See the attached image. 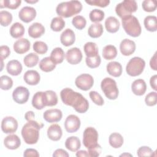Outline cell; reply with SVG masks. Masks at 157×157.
<instances>
[{"mask_svg":"<svg viewBox=\"0 0 157 157\" xmlns=\"http://www.w3.org/2000/svg\"><path fill=\"white\" fill-rule=\"evenodd\" d=\"M13 47L17 53L23 54L29 50L30 42L26 38H21L15 42Z\"/></svg>","mask_w":157,"mask_h":157,"instance_id":"ac0fdd59","label":"cell"},{"mask_svg":"<svg viewBox=\"0 0 157 157\" xmlns=\"http://www.w3.org/2000/svg\"><path fill=\"white\" fill-rule=\"evenodd\" d=\"M23 79L29 85H36L40 82V76L37 71L35 70H28L24 74Z\"/></svg>","mask_w":157,"mask_h":157,"instance_id":"7402d4cb","label":"cell"},{"mask_svg":"<svg viewBox=\"0 0 157 157\" xmlns=\"http://www.w3.org/2000/svg\"><path fill=\"white\" fill-rule=\"evenodd\" d=\"M156 80H157V75L155 74L151 77L150 79V83L151 87L155 90H157V84H156Z\"/></svg>","mask_w":157,"mask_h":157,"instance_id":"680465c9","label":"cell"},{"mask_svg":"<svg viewBox=\"0 0 157 157\" xmlns=\"http://www.w3.org/2000/svg\"><path fill=\"white\" fill-rule=\"evenodd\" d=\"M107 71L110 75L118 77L122 74V66L121 64L117 61H111L107 64Z\"/></svg>","mask_w":157,"mask_h":157,"instance_id":"4316f807","label":"cell"},{"mask_svg":"<svg viewBox=\"0 0 157 157\" xmlns=\"http://www.w3.org/2000/svg\"><path fill=\"white\" fill-rule=\"evenodd\" d=\"M64 52L61 47L55 48L50 53V58L55 64L61 63L64 59Z\"/></svg>","mask_w":157,"mask_h":157,"instance_id":"836d02e7","label":"cell"},{"mask_svg":"<svg viewBox=\"0 0 157 157\" xmlns=\"http://www.w3.org/2000/svg\"><path fill=\"white\" fill-rule=\"evenodd\" d=\"M82 53L81 50L77 47L69 49L66 53V59L71 64H77L80 63L82 59Z\"/></svg>","mask_w":157,"mask_h":157,"instance_id":"4fadbf2b","label":"cell"},{"mask_svg":"<svg viewBox=\"0 0 157 157\" xmlns=\"http://www.w3.org/2000/svg\"><path fill=\"white\" fill-rule=\"evenodd\" d=\"M12 21V15L7 10L0 12V23L2 26H9Z\"/></svg>","mask_w":157,"mask_h":157,"instance_id":"b9f144b4","label":"cell"},{"mask_svg":"<svg viewBox=\"0 0 157 157\" xmlns=\"http://www.w3.org/2000/svg\"><path fill=\"white\" fill-rule=\"evenodd\" d=\"M66 148L73 152L77 151L81 147V142L80 139L76 136H71L65 141Z\"/></svg>","mask_w":157,"mask_h":157,"instance_id":"83f0119b","label":"cell"},{"mask_svg":"<svg viewBox=\"0 0 157 157\" xmlns=\"http://www.w3.org/2000/svg\"><path fill=\"white\" fill-rule=\"evenodd\" d=\"M23 156L25 157H29V156H34V157H39V154L38 151L34 148H27L25 150Z\"/></svg>","mask_w":157,"mask_h":157,"instance_id":"11a10c76","label":"cell"},{"mask_svg":"<svg viewBox=\"0 0 157 157\" xmlns=\"http://www.w3.org/2000/svg\"><path fill=\"white\" fill-rule=\"evenodd\" d=\"M33 50L37 53L43 55L47 53L48 46L44 42L36 41L33 44Z\"/></svg>","mask_w":157,"mask_h":157,"instance_id":"ee69618b","label":"cell"},{"mask_svg":"<svg viewBox=\"0 0 157 157\" xmlns=\"http://www.w3.org/2000/svg\"><path fill=\"white\" fill-rule=\"evenodd\" d=\"M145 67V61L140 57L135 56L128 61L126 66V71L129 75L136 77L142 73Z\"/></svg>","mask_w":157,"mask_h":157,"instance_id":"52a82bcc","label":"cell"},{"mask_svg":"<svg viewBox=\"0 0 157 157\" xmlns=\"http://www.w3.org/2000/svg\"><path fill=\"white\" fill-rule=\"evenodd\" d=\"M25 1L28 3H29V4H34V3L38 2L37 0H36V1H34V0H33V1H27V0H26Z\"/></svg>","mask_w":157,"mask_h":157,"instance_id":"6125c7cd","label":"cell"},{"mask_svg":"<svg viewBox=\"0 0 157 157\" xmlns=\"http://www.w3.org/2000/svg\"><path fill=\"white\" fill-rule=\"evenodd\" d=\"M103 33V26L99 23H95L90 25L88 29V35L92 38H98Z\"/></svg>","mask_w":157,"mask_h":157,"instance_id":"4dcf8cb0","label":"cell"},{"mask_svg":"<svg viewBox=\"0 0 157 157\" xmlns=\"http://www.w3.org/2000/svg\"><path fill=\"white\" fill-rule=\"evenodd\" d=\"M89 96L91 99V101L96 105L101 106L104 104V101L102 97L100 94H99L97 91H91L89 93Z\"/></svg>","mask_w":157,"mask_h":157,"instance_id":"c3c4849f","label":"cell"},{"mask_svg":"<svg viewBox=\"0 0 157 157\" xmlns=\"http://www.w3.org/2000/svg\"><path fill=\"white\" fill-rule=\"evenodd\" d=\"M4 145L10 150L17 149L21 145V140L20 137L15 134H10L4 139Z\"/></svg>","mask_w":157,"mask_h":157,"instance_id":"d6986e66","label":"cell"},{"mask_svg":"<svg viewBox=\"0 0 157 157\" xmlns=\"http://www.w3.org/2000/svg\"><path fill=\"white\" fill-rule=\"evenodd\" d=\"M9 32L12 37L15 39L20 38L25 34V28L21 23L16 22L11 26Z\"/></svg>","mask_w":157,"mask_h":157,"instance_id":"f546056e","label":"cell"},{"mask_svg":"<svg viewBox=\"0 0 157 157\" xmlns=\"http://www.w3.org/2000/svg\"><path fill=\"white\" fill-rule=\"evenodd\" d=\"M82 9V4L78 1H69L59 3L56 8V12L59 17L69 18L79 13Z\"/></svg>","mask_w":157,"mask_h":157,"instance_id":"3957f363","label":"cell"},{"mask_svg":"<svg viewBox=\"0 0 157 157\" xmlns=\"http://www.w3.org/2000/svg\"><path fill=\"white\" fill-rule=\"evenodd\" d=\"M0 86L3 90H9L13 86L12 79L7 75H2L0 78Z\"/></svg>","mask_w":157,"mask_h":157,"instance_id":"f6af8a7d","label":"cell"},{"mask_svg":"<svg viewBox=\"0 0 157 157\" xmlns=\"http://www.w3.org/2000/svg\"><path fill=\"white\" fill-rule=\"evenodd\" d=\"M120 22L118 20L113 16L109 17L105 21V27L106 30L110 33H115L119 30Z\"/></svg>","mask_w":157,"mask_h":157,"instance_id":"484cf974","label":"cell"},{"mask_svg":"<svg viewBox=\"0 0 157 157\" xmlns=\"http://www.w3.org/2000/svg\"><path fill=\"white\" fill-rule=\"evenodd\" d=\"M53 157H58V156L68 157L69 156V155L66 150L62 148H58L54 151V153H53Z\"/></svg>","mask_w":157,"mask_h":157,"instance_id":"9f6ffc18","label":"cell"},{"mask_svg":"<svg viewBox=\"0 0 157 157\" xmlns=\"http://www.w3.org/2000/svg\"><path fill=\"white\" fill-rule=\"evenodd\" d=\"M146 29L150 32H155L157 30V18L154 15L147 16L144 21Z\"/></svg>","mask_w":157,"mask_h":157,"instance_id":"d6a6232c","label":"cell"},{"mask_svg":"<svg viewBox=\"0 0 157 157\" xmlns=\"http://www.w3.org/2000/svg\"><path fill=\"white\" fill-rule=\"evenodd\" d=\"M131 90L132 93L137 96H142L144 94L147 90V85L144 80H135L131 85Z\"/></svg>","mask_w":157,"mask_h":157,"instance_id":"cb8c5ba5","label":"cell"},{"mask_svg":"<svg viewBox=\"0 0 157 157\" xmlns=\"http://www.w3.org/2000/svg\"><path fill=\"white\" fill-rule=\"evenodd\" d=\"M109 144L114 148H118L123 144L124 139L123 136L118 132L112 133L109 137Z\"/></svg>","mask_w":157,"mask_h":157,"instance_id":"1f68e13d","label":"cell"},{"mask_svg":"<svg viewBox=\"0 0 157 157\" xmlns=\"http://www.w3.org/2000/svg\"><path fill=\"white\" fill-rule=\"evenodd\" d=\"M32 105L37 110H42L46 107L44 92L37 91L34 94L32 99Z\"/></svg>","mask_w":157,"mask_h":157,"instance_id":"d4e9b609","label":"cell"},{"mask_svg":"<svg viewBox=\"0 0 157 157\" xmlns=\"http://www.w3.org/2000/svg\"><path fill=\"white\" fill-rule=\"evenodd\" d=\"M127 155H128H128H129V156H132L131 155L128 154V153H124V154H121V155H120V156H127Z\"/></svg>","mask_w":157,"mask_h":157,"instance_id":"be15d7a7","label":"cell"},{"mask_svg":"<svg viewBox=\"0 0 157 157\" xmlns=\"http://www.w3.org/2000/svg\"><path fill=\"white\" fill-rule=\"evenodd\" d=\"M39 62V56L34 53H30L26 55L23 59L25 65L28 67L35 66Z\"/></svg>","mask_w":157,"mask_h":157,"instance_id":"f35d334b","label":"cell"},{"mask_svg":"<svg viewBox=\"0 0 157 157\" xmlns=\"http://www.w3.org/2000/svg\"><path fill=\"white\" fill-rule=\"evenodd\" d=\"M60 97L63 102L72 107L80 113H85L89 108V102L82 94L75 92L70 88H65L60 92Z\"/></svg>","mask_w":157,"mask_h":157,"instance_id":"6da1fadb","label":"cell"},{"mask_svg":"<svg viewBox=\"0 0 157 157\" xmlns=\"http://www.w3.org/2000/svg\"><path fill=\"white\" fill-rule=\"evenodd\" d=\"M42 123H39L34 120L28 121L21 129L22 137L27 144H35L39 138V130L43 127Z\"/></svg>","mask_w":157,"mask_h":157,"instance_id":"7a4b0ae2","label":"cell"},{"mask_svg":"<svg viewBox=\"0 0 157 157\" xmlns=\"http://www.w3.org/2000/svg\"><path fill=\"white\" fill-rule=\"evenodd\" d=\"M56 65L49 56L44 58L39 62V68L45 72L53 71L56 67Z\"/></svg>","mask_w":157,"mask_h":157,"instance_id":"f1b7e54d","label":"cell"},{"mask_svg":"<svg viewBox=\"0 0 157 157\" xmlns=\"http://www.w3.org/2000/svg\"><path fill=\"white\" fill-rule=\"evenodd\" d=\"M98 132L97 130L93 127L86 128L83 134V144L87 148H91L98 145Z\"/></svg>","mask_w":157,"mask_h":157,"instance_id":"ba28073f","label":"cell"},{"mask_svg":"<svg viewBox=\"0 0 157 157\" xmlns=\"http://www.w3.org/2000/svg\"><path fill=\"white\" fill-rule=\"evenodd\" d=\"M142 6L144 11L152 12L156 9V1L154 0H145L142 2Z\"/></svg>","mask_w":157,"mask_h":157,"instance_id":"7dc6e473","label":"cell"},{"mask_svg":"<svg viewBox=\"0 0 157 157\" xmlns=\"http://www.w3.org/2000/svg\"><path fill=\"white\" fill-rule=\"evenodd\" d=\"M72 23L75 28L81 30L86 26V21L85 17H83V16L76 15L72 18Z\"/></svg>","mask_w":157,"mask_h":157,"instance_id":"7bdbcfd3","label":"cell"},{"mask_svg":"<svg viewBox=\"0 0 157 157\" xmlns=\"http://www.w3.org/2000/svg\"><path fill=\"white\" fill-rule=\"evenodd\" d=\"M102 151V148L100 145H98L94 147L88 149V152L89 153L90 156H94L96 157L100 155Z\"/></svg>","mask_w":157,"mask_h":157,"instance_id":"f5cc1de1","label":"cell"},{"mask_svg":"<svg viewBox=\"0 0 157 157\" xmlns=\"http://www.w3.org/2000/svg\"><path fill=\"white\" fill-rule=\"evenodd\" d=\"M19 18L25 23H29L36 17V10L33 7L25 6L18 12Z\"/></svg>","mask_w":157,"mask_h":157,"instance_id":"5bb4252c","label":"cell"},{"mask_svg":"<svg viewBox=\"0 0 157 157\" xmlns=\"http://www.w3.org/2000/svg\"><path fill=\"white\" fill-rule=\"evenodd\" d=\"M46 106H54L58 103L56 93L52 90H47L44 92Z\"/></svg>","mask_w":157,"mask_h":157,"instance_id":"8d00e7d4","label":"cell"},{"mask_svg":"<svg viewBox=\"0 0 157 157\" xmlns=\"http://www.w3.org/2000/svg\"><path fill=\"white\" fill-rule=\"evenodd\" d=\"M86 66L90 68L98 67L101 62L100 56L98 55L94 57H86L85 59Z\"/></svg>","mask_w":157,"mask_h":157,"instance_id":"bcb514c9","label":"cell"},{"mask_svg":"<svg viewBox=\"0 0 157 157\" xmlns=\"http://www.w3.org/2000/svg\"><path fill=\"white\" fill-rule=\"evenodd\" d=\"M101 88L105 96L109 99H116L119 94L117 83L110 77L104 78L101 83Z\"/></svg>","mask_w":157,"mask_h":157,"instance_id":"5b68a950","label":"cell"},{"mask_svg":"<svg viewBox=\"0 0 157 157\" xmlns=\"http://www.w3.org/2000/svg\"><path fill=\"white\" fill-rule=\"evenodd\" d=\"M29 96V90L28 88L23 86H17L12 93V98L13 101L19 104H23L26 103L28 101Z\"/></svg>","mask_w":157,"mask_h":157,"instance_id":"30bf717a","label":"cell"},{"mask_svg":"<svg viewBox=\"0 0 157 157\" xmlns=\"http://www.w3.org/2000/svg\"><path fill=\"white\" fill-rule=\"evenodd\" d=\"M65 26V21L61 17H54L50 23V28L56 32L61 31Z\"/></svg>","mask_w":157,"mask_h":157,"instance_id":"74e56055","label":"cell"},{"mask_svg":"<svg viewBox=\"0 0 157 157\" xmlns=\"http://www.w3.org/2000/svg\"><path fill=\"white\" fill-rule=\"evenodd\" d=\"M145 104L148 106H154L157 102V93L156 91L149 93L145 98Z\"/></svg>","mask_w":157,"mask_h":157,"instance_id":"681fc988","label":"cell"},{"mask_svg":"<svg viewBox=\"0 0 157 157\" xmlns=\"http://www.w3.org/2000/svg\"><path fill=\"white\" fill-rule=\"evenodd\" d=\"M76 156L77 157H86L90 156L89 153L88 151L85 150H77V152L76 153Z\"/></svg>","mask_w":157,"mask_h":157,"instance_id":"94428289","label":"cell"},{"mask_svg":"<svg viewBox=\"0 0 157 157\" xmlns=\"http://www.w3.org/2000/svg\"><path fill=\"white\" fill-rule=\"evenodd\" d=\"M85 2L91 5L101 7H105L110 4L109 0H88L85 1Z\"/></svg>","mask_w":157,"mask_h":157,"instance_id":"816d5d0a","label":"cell"},{"mask_svg":"<svg viewBox=\"0 0 157 157\" xmlns=\"http://www.w3.org/2000/svg\"><path fill=\"white\" fill-rule=\"evenodd\" d=\"M63 117L61 110L58 109H52L45 111L43 114L44 119L48 123H55L59 121Z\"/></svg>","mask_w":157,"mask_h":157,"instance_id":"9a60e30c","label":"cell"},{"mask_svg":"<svg viewBox=\"0 0 157 157\" xmlns=\"http://www.w3.org/2000/svg\"><path fill=\"white\" fill-rule=\"evenodd\" d=\"M122 26L124 31L129 36L137 37L142 32V28L138 19L134 15H129L121 18Z\"/></svg>","mask_w":157,"mask_h":157,"instance_id":"277c9868","label":"cell"},{"mask_svg":"<svg viewBox=\"0 0 157 157\" xmlns=\"http://www.w3.org/2000/svg\"><path fill=\"white\" fill-rule=\"evenodd\" d=\"M75 84L79 89L83 91H87L93 86L94 84V78L88 74H82L76 77Z\"/></svg>","mask_w":157,"mask_h":157,"instance_id":"9c48e42d","label":"cell"},{"mask_svg":"<svg viewBox=\"0 0 157 157\" xmlns=\"http://www.w3.org/2000/svg\"><path fill=\"white\" fill-rule=\"evenodd\" d=\"M117 55L116 47L112 45H105L102 50V56L104 59L110 60L114 59Z\"/></svg>","mask_w":157,"mask_h":157,"instance_id":"d590c367","label":"cell"},{"mask_svg":"<svg viewBox=\"0 0 157 157\" xmlns=\"http://www.w3.org/2000/svg\"><path fill=\"white\" fill-rule=\"evenodd\" d=\"M34 117H35V114L33 111H28L27 112H26L25 115V118L26 121L34 120Z\"/></svg>","mask_w":157,"mask_h":157,"instance_id":"91938a15","label":"cell"},{"mask_svg":"<svg viewBox=\"0 0 157 157\" xmlns=\"http://www.w3.org/2000/svg\"><path fill=\"white\" fill-rule=\"evenodd\" d=\"M75 40V36L74 32L69 28L65 29L60 36L61 43L66 46L69 47L74 44Z\"/></svg>","mask_w":157,"mask_h":157,"instance_id":"e0dca14e","label":"cell"},{"mask_svg":"<svg viewBox=\"0 0 157 157\" xmlns=\"http://www.w3.org/2000/svg\"><path fill=\"white\" fill-rule=\"evenodd\" d=\"M137 10V4L134 0H124L115 7V12L121 18L131 15Z\"/></svg>","mask_w":157,"mask_h":157,"instance_id":"8992f818","label":"cell"},{"mask_svg":"<svg viewBox=\"0 0 157 157\" xmlns=\"http://www.w3.org/2000/svg\"><path fill=\"white\" fill-rule=\"evenodd\" d=\"M135 42L130 39H124L120 44V50L123 55L129 56L136 50Z\"/></svg>","mask_w":157,"mask_h":157,"instance_id":"2e32d148","label":"cell"},{"mask_svg":"<svg viewBox=\"0 0 157 157\" xmlns=\"http://www.w3.org/2000/svg\"><path fill=\"white\" fill-rule=\"evenodd\" d=\"M0 50H1V59L2 60L7 58L10 53V48L7 45H1L0 47Z\"/></svg>","mask_w":157,"mask_h":157,"instance_id":"db71d44e","label":"cell"},{"mask_svg":"<svg viewBox=\"0 0 157 157\" xmlns=\"http://www.w3.org/2000/svg\"><path fill=\"white\" fill-rule=\"evenodd\" d=\"M154 151L147 146H142L140 147L137 151V156L139 157L142 156H153V153Z\"/></svg>","mask_w":157,"mask_h":157,"instance_id":"f907efd6","label":"cell"},{"mask_svg":"<svg viewBox=\"0 0 157 157\" xmlns=\"http://www.w3.org/2000/svg\"><path fill=\"white\" fill-rule=\"evenodd\" d=\"M63 132L61 126L58 124H53L47 129V136L53 141H58L62 137Z\"/></svg>","mask_w":157,"mask_h":157,"instance_id":"44dd1931","label":"cell"},{"mask_svg":"<svg viewBox=\"0 0 157 157\" xmlns=\"http://www.w3.org/2000/svg\"><path fill=\"white\" fill-rule=\"evenodd\" d=\"M6 69L9 74L13 76L18 75L22 71L21 64L17 59L9 61L6 65Z\"/></svg>","mask_w":157,"mask_h":157,"instance_id":"603a6c76","label":"cell"},{"mask_svg":"<svg viewBox=\"0 0 157 157\" xmlns=\"http://www.w3.org/2000/svg\"><path fill=\"white\" fill-rule=\"evenodd\" d=\"M83 50L86 57H94L98 55V47L94 42H86L83 46Z\"/></svg>","mask_w":157,"mask_h":157,"instance_id":"e575fe53","label":"cell"},{"mask_svg":"<svg viewBox=\"0 0 157 157\" xmlns=\"http://www.w3.org/2000/svg\"><path fill=\"white\" fill-rule=\"evenodd\" d=\"M104 12L98 9H94L92 10L89 14V17L90 20L92 22H96V23H99L104 18Z\"/></svg>","mask_w":157,"mask_h":157,"instance_id":"ab89813d","label":"cell"},{"mask_svg":"<svg viewBox=\"0 0 157 157\" xmlns=\"http://www.w3.org/2000/svg\"><path fill=\"white\" fill-rule=\"evenodd\" d=\"M18 128V122L17 120L11 116L4 117L1 122V129L6 134H12L15 132Z\"/></svg>","mask_w":157,"mask_h":157,"instance_id":"8fae6325","label":"cell"},{"mask_svg":"<svg viewBox=\"0 0 157 157\" xmlns=\"http://www.w3.org/2000/svg\"><path fill=\"white\" fill-rule=\"evenodd\" d=\"M45 28L40 23H33L28 28V34L32 38H39L45 33Z\"/></svg>","mask_w":157,"mask_h":157,"instance_id":"ffe728a7","label":"cell"},{"mask_svg":"<svg viewBox=\"0 0 157 157\" xmlns=\"http://www.w3.org/2000/svg\"><path fill=\"white\" fill-rule=\"evenodd\" d=\"M80 120L75 115H69L64 121V128L67 132L72 133L76 132L80 126Z\"/></svg>","mask_w":157,"mask_h":157,"instance_id":"7c38bea8","label":"cell"},{"mask_svg":"<svg viewBox=\"0 0 157 157\" xmlns=\"http://www.w3.org/2000/svg\"><path fill=\"white\" fill-rule=\"evenodd\" d=\"M156 52L155 53L153 56L151 57L150 61V66L151 68L154 71H157V66H156Z\"/></svg>","mask_w":157,"mask_h":157,"instance_id":"6f0895ef","label":"cell"},{"mask_svg":"<svg viewBox=\"0 0 157 157\" xmlns=\"http://www.w3.org/2000/svg\"><path fill=\"white\" fill-rule=\"evenodd\" d=\"M21 0H2L0 1V8L7 7L10 9H16L21 4Z\"/></svg>","mask_w":157,"mask_h":157,"instance_id":"60d3db41","label":"cell"}]
</instances>
